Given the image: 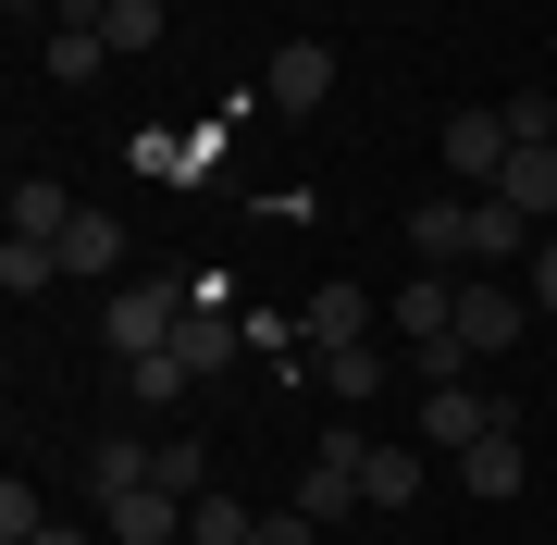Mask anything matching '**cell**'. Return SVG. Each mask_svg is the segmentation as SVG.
<instances>
[{
	"instance_id": "6da1fadb",
	"label": "cell",
	"mask_w": 557,
	"mask_h": 545,
	"mask_svg": "<svg viewBox=\"0 0 557 545\" xmlns=\"http://www.w3.org/2000/svg\"><path fill=\"white\" fill-rule=\"evenodd\" d=\"M186 310H199V285H174V273H137V285H112L100 335H112V360H149V347H174V335H186Z\"/></svg>"
},
{
	"instance_id": "7a4b0ae2",
	"label": "cell",
	"mask_w": 557,
	"mask_h": 545,
	"mask_svg": "<svg viewBox=\"0 0 557 545\" xmlns=\"http://www.w3.org/2000/svg\"><path fill=\"white\" fill-rule=\"evenodd\" d=\"M508 149H520V137H508V112H446L434 162H446V174H458V186H471V199H483V186L508 174Z\"/></svg>"
},
{
	"instance_id": "3957f363",
	"label": "cell",
	"mask_w": 557,
	"mask_h": 545,
	"mask_svg": "<svg viewBox=\"0 0 557 545\" xmlns=\"http://www.w3.org/2000/svg\"><path fill=\"white\" fill-rule=\"evenodd\" d=\"M496 422H508V409L483 397V384H434V397H421V446H434V459H471Z\"/></svg>"
},
{
	"instance_id": "277c9868",
	"label": "cell",
	"mask_w": 557,
	"mask_h": 545,
	"mask_svg": "<svg viewBox=\"0 0 557 545\" xmlns=\"http://www.w3.org/2000/svg\"><path fill=\"white\" fill-rule=\"evenodd\" d=\"M458 347H471V360H508V347H520V285L458 273Z\"/></svg>"
},
{
	"instance_id": "5b68a950",
	"label": "cell",
	"mask_w": 557,
	"mask_h": 545,
	"mask_svg": "<svg viewBox=\"0 0 557 545\" xmlns=\"http://www.w3.org/2000/svg\"><path fill=\"white\" fill-rule=\"evenodd\" d=\"M260 100H273V112H322V100H335V50H322V38H285L273 62H260Z\"/></svg>"
},
{
	"instance_id": "8992f818",
	"label": "cell",
	"mask_w": 557,
	"mask_h": 545,
	"mask_svg": "<svg viewBox=\"0 0 557 545\" xmlns=\"http://www.w3.org/2000/svg\"><path fill=\"white\" fill-rule=\"evenodd\" d=\"M298 335H310V347H359V335H384V310H372V298H359V285H347V273H322V298L298 310Z\"/></svg>"
},
{
	"instance_id": "52a82bcc",
	"label": "cell",
	"mask_w": 557,
	"mask_h": 545,
	"mask_svg": "<svg viewBox=\"0 0 557 545\" xmlns=\"http://www.w3.org/2000/svg\"><path fill=\"white\" fill-rule=\"evenodd\" d=\"M384 323H397V347H434V335H458V273H409Z\"/></svg>"
},
{
	"instance_id": "ba28073f",
	"label": "cell",
	"mask_w": 557,
	"mask_h": 545,
	"mask_svg": "<svg viewBox=\"0 0 557 545\" xmlns=\"http://www.w3.org/2000/svg\"><path fill=\"white\" fill-rule=\"evenodd\" d=\"M533 248H545V236H533V211H508L496 186H483V199H471V261H483V273H508V261H533Z\"/></svg>"
},
{
	"instance_id": "9c48e42d",
	"label": "cell",
	"mask_w": 557,
	"mask_h": 545,
	"mask_svg": "<svg viewBox=\"0 0 557 545\" xmlns=\"http://www.w3.org/2000/svg\"><path fill=\"white\" fill-rule=\"evenodd\" d=\"M384 384H397V347H384V335H359V347H322V397H384Z\"/></svg>"
},
{
	"instance_id": "30bf717a",
	"label": "cell",
	"mask_w": 557,
	"mask_h": 545,
	"mask_svg": "<svg viewBox=\"0 0 557 545\" xmlns=\"http://www.w3.org/2000/svg\"><path fill=\"white\" fill-rule=\"evenodd\" d=\"M409 248H421V273H458V261H471V199H421L409 211Z\"/></svg>"
},
{
	"instance_id": "8fae6325",
	"label": "cell",
	"mask_w": 557,
	"mask_h": 545,
	"mask_svg": "<svg viewBox=\"0 0 557 545\" xmlns=\"http://www.w3.org/2000/svg\"><path fill=\"white\" fill-rule=\"evenodd\" d=\"M100 38H112V62H149L174 38V0H100Z\"/></svg>"
},
{
	"instance_id": "7c38bea8",
	"label": "cell",
	"mask_w": 557,
	"mask_h": 545,
	"mask_svg": "<svg viewBox=\"0 0 557 545\" xmlns=\"http://www.w3.org/2000/svg\"><path fill=\"white\" fill-rule=\"evenodd\" d=\"M421 459H434V446H372V459H359V508H409Z\"/></svg>"
},
{
	"instance_id": "4fadbf2b",
	"label": "cell",
	"mask_w": 557,
	"mask_h": 545,
	"mask_svg": "<svg viewBox=\"0 0 557 545\" xmlns=\"http://www.w3.org/2000/svg\"><path fill=\"white\" fill-rule=\"evenodd\" d=\"M100 62H112V38H100V25H50L38 75H50V87H100Z\"/></svg>"
},
{
	"instance_id": "5bb4252c",
	"label": "cell",
	"mask_w": 557,
	"mask_h": 545,
	"mask_svg": "<svg viewBox=\"0 0 557 545\" xmlns=\"http://www.w3.org/2000/svg\"><path fill=\"white\" fill-rule=\"evenodd\" d=\"M458 484H471V496H520V484H533V471H520V422H496V434H483L471 459H458Z\"/></svg>"
},
{
	"instance_id": "9a60e30c",
	"label": "cell",
	"mask_w": 557,
	"mask_h": 545,
	"mask_svg": "<svg viewBox=\"0 0 557 545\" xmlns=\"http://www.w3.org/2000/svg\"><path fill=\"white\" fill-rule=\"evenodd\" d=\"M496 199H508V211H533V223H557V149H508Z\"/></svg>"
},
{
	"instance_id": "2e32d148",
	"label": "cell",
	"mask_w": 557,
	"mask_h": 545,
	"mask_svg": "<svg viewBox=\"0 0 557 545\" xmlns=\"http://www.w3.org/2000/svg\"><path fill=\"white\" fill-rule=\"evenodd\" d=\"M62 273H124V223L112 211H75V223H62Z\"/></svg>"
},
{
	"instance_id": "e0dca14e",
	"label": "cell",
	"mask_w": 557,
	"mask_h": 545,
	"mask_svg": "<svg viewBox=\"0 0 557 545\" xmlns=\"http://www.w3.org/2000/svg\"><path fill=\"white\" fill-rule=\"evenodd\" d=\"M62 223H75L62 174H13V236H50V248H62Z\"/></svg>"
},
{
	"instance_id": "ac0fdd59",
	"label": "cell",
	"mask_w": 557,
	"mask_h": 545,
	"mask_svg": "<svg viewBox=\"0 0 557 545\" xmlns=\"http://www.w3.org/2000/svg\"><path fill=\"white\" fill-rule=\"evenodd\" d=\"M149 484H174L186 508H199V496H211V446H199V434H161V446H149Z\"/></svg>"
},
{
	"instance_id": "d6986e66",
	"label": "cell",
	"mask_w": 557,
	"mask_h": 545,
	"mask_svg": "<svg viewBox=\"0 0 557 545\" xmlns=\"http://www.w3.org/2000/svg\"><path fill=\"white\" fill-rule=\"evenodd\" d=\"M298 508H310V521H347V508H359V471L310 446V471H298Z\"/></svg>"
},
{
	"instance_id": "ffe728a7",
	"label": "cell",
	"mask_w": 557,
	"mask_h": 545,
	"mask_svg": "<svg viewBox=\"0 0 557 545\" xmlns=\"http://www.w3.org/2000/svg\"><path fill=\"white\" fill-rule=\"evenodd\" d=\"M186 384H199V372H186L174 347H149V360H124V397H137V409H174Z\"/></svg>"
},
{
	"instance_id": "44dd1931",
	"label": "cell",
	"mask_w": 557,
	"mask_h": 545,
	"mask_svg": "<svg viewBox=\"0 0 557 545\" xmlns=\"http://www.w3.org/2000/svg\"><path fill=\"white\" fill-rule=\"evenodd\" d=\"M260 521H248V508H236V484H211L199 508H186V545H248Z\"/></svg>"
},
{
	"instance_id": "7402d4cb",
	"label": "cell",
	"mask_w": 557,
	"mask_h": 545,
	"mask_svg": "<svg viewBox=\"0 0 557 545\" xmlns=\"http://www.w3.org/2000/svg\"><path fill=\"white\" fill-rule=\"evenodd\" d=\"M50 273H62V248H50V236H0V285H13V298H38Z\"/></svg>"
},
{
	"instance_id": "603a6c76",
	"label": "cell",
	"mask_w": 557,
	"mask_h": 545,
	"mask_svg": "<svg viewBox=\"0 0 557 545\" xmlns=\"http://www.w3.org/2000/svg\"><path fill=\"white\" fill-rule=\"evenodd\" d=\"M496 112H508L520 149H557V87H520V100H496Z\"/></svg>"
},
{
	"instance_id": "cb8c5ba5",
	"label": "cell",
	"mask_w": 557,
	"mask_h": 545,
	"mask_svg": "<svg viewBox=\"0 0 557 545\" xmlns=\"http://www.w3.org/2000/svg\"><path fill=\"white\" fill-rule=\"evenodd\" d=\"M38 533H50V508H38V484L13 471V484H0V545H38Z\"/></svg>"
},
{
	"instance_id": "d4e9b609",
	"label": "cell",
	"mask_w": 557,
	"mask_h": 545,
	"mask_svg": "<svg viewBox=\"0 0 557 545\" xmlns=\"http://www.w3.org/2000/svg\"><path fill=\"white\" fill-rule=\"evenodd\" d=\"M174 360H186V372H223V310H186V335H174Z\"/></svg>"
},
{
	"instance_id": "484cf974",
	"label": "cell",
	"mask_w": 557,
	"mask_h": 545,
	"mask_svg": "<svg viewBox=\"0 0 557 545\" xmlns=\"http://www.w3.org/2000/svg\"><path fill=\"white\" fill-rule=\"evenodd\" d=\"M137 174H161V186H199V174H186V137H137Z\"/></svg>"
},
{
	"instance_id": "4316f807",
	"label": "cell",
	"mask_w": 557,
	"mask_h": 545,
	"mask_svg": "<svg viewBox=\"0 0 557 545\" xmlns=\"http://www.w3.org/2000/svg\"><path fill=\"white\" fill-rule=\"evenodd\" d=\"M248 545H322V521H310V508H273V521H260Z\"/></svg>"
},
{
	"instance_id": "83f0119b",
	"label": "cell",
	"mask_w": 557,
	"mask_h": 545,
	"mask_svg": "<svg viewBox=\"0 0 557 545\" xmlns=\"http://www.w3.org/2000/svg\"><path fill=\"white\" fill-rule=\"evenodd\" d=\"M520 273H533V310H557V236H545V248H533Z\"/></svg>"
},
{
	"instance_id": "f1b7e54d",
	"label": "cell",
	"mask_w": 557,
	"mask_h": 545,
	"mask_svg": "<svg viewBox=\"0 0 557 545\" xmlns=\"http://www.w3.org/2000/svg\"><path fill=\"white\" fill-rule=\"evenodd\" d=\"M0 13H13V25H25V13H62V0H0Z\"/></svg>"
}]
</instances>
